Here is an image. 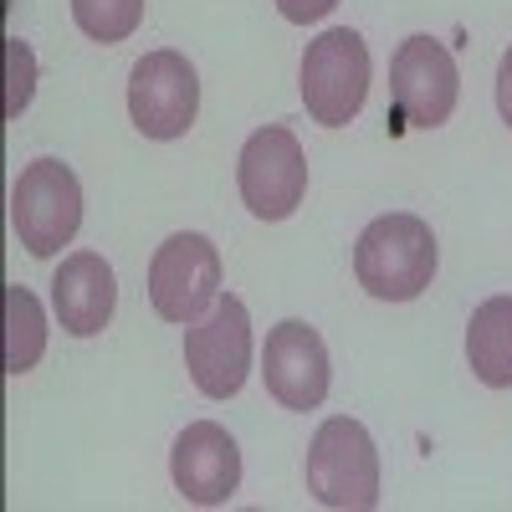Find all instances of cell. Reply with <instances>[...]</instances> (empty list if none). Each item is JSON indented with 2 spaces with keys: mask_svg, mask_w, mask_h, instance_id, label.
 Masks as SVG:
<instances>
[{
  "mask_svg": "<svg viewBox=\"0 0 512 512\" xmlns=\"http://www.w3.org/2000/svg\"><path fill=\"white\" fill-rule=\"evenodd\" d=\"M354 277L379 303H415L436 277V236L420 216L395 210L359 231L354 241Z\"/></svg>",
  "mask_w": 512,
  "mask_h": 512,
  "instance_id": "obj_1",
  "label": "cell"
},
{
  "mask_svg": "<svg viewBox=\"0 0 512 512\" xmlns=\"http://www.w3.org/2000/svg\"><path fill=\"white\" fill-rule=\"evenodd\" d=\"M303 477H308V492H313L318 507L374 512L379 507V451H374V436L349 415L323 420L313 446H308Z\"/></svg>",
  "mask_w": 512,
  "mask_h": 512,
  "instance_id": "obj_2",
  "label": "cell"
},
{
  "mask_svg": "<svg viewBox=\"0 0 512 512\" xmlns=\"http://www.w3.org/2000/svg\"><path fill=\"white\" fill-rule=\"evenodd\" d=\"M297 88H303L308 118L323 128H349L369 98V47L364 36L349 26H333L318 41H308L303 52V72H297Z\"/></svg>",
  "mask_w": 512,
  "mask_h": 512,
  "instance_id": "obj_3",
  "label": "cell"
},
{
  "mask_svg": "<svg viewBox=\"0 0 512 512\" xmlns=\"http://www.w3.org/2000/svg\"><path fill=\"white\" fill-rule=\"evenodd\" d=\"M82 226V185L62 159H31L11 190V231L31 256H57Z\"/></svg>",
  "mask_w": 512,
  "mask_h": 512,
  "instance_id": "obj_4",
  "label": "cell"
},
{
  "mask_svg": "<svg viewBox=\"0 0 512 512\" xmlns=\"http://www.w3.org/2000/svg\"><path fill=\"white\" fill-rule=\"evenodd\" d=\"M221 297V251L200 231L169 236L149 262V303L164 323H200Z\"/></svg>",
  "mask_w": 512,
  "mask_h": 512,
  "instance_id": "obj_5",
  "label": "cell"
},
{
  "mask_svg": "<svg viewBox=\"0 0 512 512\" xmlns=\"http://www.w3.org/2000/svg\"><path fill=\"white\" fill-rule=\"evenodd\" d=\"M236 190L256 221H287L308 195V154L292 128L267 123L241 144L236 159Z\"/></svg>",
  "mask_w": 512,
  "mask_h": 512,
  "instance_id": "obj_6",
  "label": "cell"
},
{
  "mask_svg": "<svg viewBox=\"0 0 512 512\" xmlns=\"http://www.w3.org/2000/svg\"><path fill=\"white\" fill-rule=\"evenodd\" d=\"M195 113H200V77L190 57L164 47L134 62V72H128V118L144 139L154 144L185 139Z\"/></svg>",
  "mask_w": 512,
  "mask_h": 512,
  "instance_id": "obj_7",
  "label": "cell"
},
{
  "mask_svg": "<svg viewBox=\"0 0 512 512\" xmlns=\"http://www.w3.org/2000/svg\"><path fill=\"white\" fill-rule=\"evenodd\" d=\"M185 369L205 400H231L251 374V313L236 292L185 328Z\"/></svg>",
  "mask_w": 512,
  "mask_h": 512,
  "instance_id": "obj_8",
  "label": "cell"
},
{
  "mask_svg": "<svg viewBox=\"0 0 512 512\" xmlns=\"http://www.w3.org/2000/svg\"><path fill=\"white\" fill-rule=\"evenodd\" d=\"M390 98H395V123L415 128H441L456 113L461 98V72L446 41L436 36H405L390 57Z\"/></svg>",
  "mask_w": 512,
  "mask_h": 512,
  "instance_id": "obj_9",
  "label": "cell"
},
{
  "mask_svg": "<svg viewBox=\"0 0 512 512\" xmlns=\"http://www.w3.org/2000/svg\"><path fill=\"white\" fill-rule=\"evenodd\" d=\"M262 379L267 395L282 410H318L328 400V344L303 318H287L267 333L262 349Z\"/></svg>",
  "mask_w": 512,
  "mask_h": 512,
  "instance_id": "obj_10",
  "label": "cell"
},
{
  "mask_svg": "<svg viewBox=\"0 0 512 512\" xmlns=\"http://www.w3.org/2000/svg\"><path fill=\"white\" fill-rule=\"evenodd\" d=\"M169 477H175V492L195 507H221L236 497L241 487V446L226 425L216 420H195L175 436V451H169Z\"/></svg>",
  "mask_w": 512,
  "mask_h": 512,
  "instance_id": "obj_11",
  "label": "cell"
},
{
  "mask_svg": "<svg viewBox=\"0 0 512 512\" xmlns=\"http://www.w3.org/2000/svg\"><path fill=\"white\" fill-rule=\"evenodd\" d=\"M113 303H118V282H113V267L98 251H72L57 267L52 308H57V323L72 338H98L113 318Z\"/></svg>",
  "mask_w": 512,
  "mask_h": 512,
  "instance_id": "obj_12",
  "label": "cell"
},
{
  "mask_svg": "<svg viewBox=\"0 0 512 512\" xmlns=\"http://www.w3.org/2000/svg\"><path fill=\"white\" fill-rule=\"evenodd\" d=\"M466 359L487 390H512V297H487L466 323Z\"/></svg>",
  "mask_w": 512,
  "mask_h": 512,
  "instance_id": "obj_13",
  "label": "cell"
},
{
  "mask_svg": "<svg viewBox=\"0 0 512 512\" xmlns=\"http://www.w3.org/2000/svg\"><path fill=\"white\" fill-rule=\"evenodd\" d=\"M47 354V313L26 287H6V374L36 369V359Z\"/></svg>",
  "mask_w": 512,
  "mask_h": 512,
  "instance_id": "obj_14",
  "label": "cell"
},
{
  "mask_svg": "<svg viewBox=\"0 0 512 512\" xmlns=\"http://www.w3.org/2000/svg\"><path fill=\"white\" fill-rule=\"evenodd\" d=\"M72 21L88 41L118 47L144 26V0H72Z\"/></svg>",
  "mask_w": 512,
  "mask_h": 512,
  "instance_id": "obj_15",
  "label": "cell"
},
{
  "mask_svg": "<svg viewBox=\"0 0 512 512\" xmlns=\"http://www.w3.org/2000/svg\"><path fill=\"white\" fill-rule=\"evenodd\" d=\"M36 93V57L21 36H6V118H21Z\"/></svg>",
  "mask_w": 512,
  "mask_h": 512,
  "instance_id": "obj_16",
  "label": "cell"
},
{
  "mask_svg": "<svg viewBox=\"0 0 512 512\" xmlns=\"http://www.w3.org/2000/svg\"><path fill=\"white\" fill-rule=\"evenodd\" d=\"M333 6H338V0H277L282 21H292V26H313V21H323Z\"/></svg>",
  "mask_w": 512,
  "mask_h": 512,
  "instance_id": "obj_17",
  "label": "cell"
},
{
  "mask_svg": "<svg viewBox=\"0 0 512 512\" xmlns=\"http://www.w3.org/2000/svg\"><path fill=\"white\" fill-rule=\"evenodd\" d=\"M497 113H502V123L512 128V47H507L502 62H497Z\"/></svg>",
  "mask_w": 512,
  "mask_h": 512,
  "instance_id": "obj_18",
  "label": "cell"
}]
</instances>
